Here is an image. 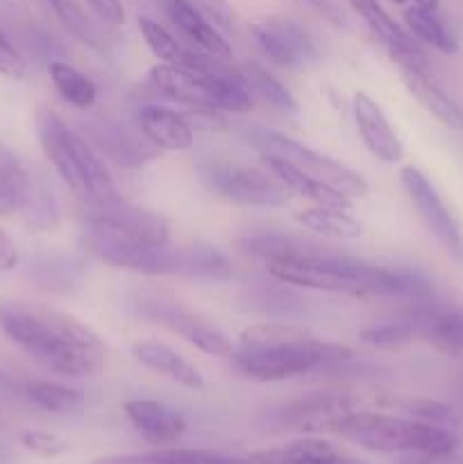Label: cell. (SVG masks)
<instances>
[{"mask_svg": "<svg viewBox=\"0 0 463 464\" xmlns=\"http://www.w3.org/2000/svg\"><path fill=\"white\" fill-rule=\"evenodd\" d=\"M0 331L50 374L89 379L104 367L100 335L57 308L0 299Z\"/></svg>", "mask_w": 463, "mask_h": 464, "instance_id": "obj_1", "label": "cell"}, {"mask_svg": "<svg viewBox=\"0 0 463 464\" xmlns=\"http://www.w3.org/2000/svg\"><path fill=\"white\" fill-rule=\"evenodd\" d=\"M268 275L300 288L343 293L352 297H411L425 302L431 297L429 281L404 267H384L309 245L302 254L280 261H266Z\"/></svg>", "mask_w": 463, "mask_h": 464, "instance_id": "obj_2", "label": "cell"}, {"mask_svg": "<svg viewBox=\"0 0 463 464\" xmlns=\"http://www.w3.org/2000/svg\"><path fill=\"white\" fill-rule=\"evenodd\" d=\"M82 245L98 261L113 267L141 272L150 276H184V279H232V266L212 245H139L130 240L113 238L100 231L82 227Z\"/></svg>", "mask_w": 463, "mask_h": 464, "instance_id": "obj_3", "label": "cell"}, {"mask_svg": "<svg viewBox=\"0 0 463 464\" xmlns=\"http://www.w3.org/2000/svg\"><path fill=\"white\" fill-rule=\"evenodd\" d=\"M340 438L377 453H438L458 447L454 430L386 412L354 411L339 429Z\"/></svg>", "mask_w": 463, "mask_h": 464, "instance_id": "obj_4", "label": "cell"}, {"mask_svg": "<svg viewBox=\"0 0 463 464\" xmlns=\"http://www.w3.org/2000/svg\"><path fill=\"white\" fill-rule=\"evenodd\" d=\"M236 370L254 381H286L304 376L320 367L336 365L352 358L343 344L318 340L313 335L298 343L272 344V347H239L232 352Z\"/></svg>", "mask_w": 463, "mask_h": 464, "instance_id": "obj_5", "label": "cell"}, {"mask_svg": "<svg viewBox=\"0 0 463 464\" xmlns=\"http://www.w3.org/2000/svg\"><path fill=\"white\" fill-rule=\"evenodd\" d=\"M243 134L248 143L257 148L261 154H272V157L284 159L293 168L307 172L313 179L334 186V188H339L348 198H366L368 190H370L368 181L357 170L336 161V159L327 157V154L316 152V150L300 143V140L280 134V131L266 130V127H245Z\"/></svg>", "mask_w": 463, "mask_h": 464, "instance_id": "obj_6", "label": "cell"}, {"mask_svg": "<svg viewBox=\"0 0 463 464\" xmlns=\"http://www.w3.org/2000/svg\"><path fill=\"white\" fill-rule=\"evenodd\" d=\"M195 170L209 193L230 204L272 208L291 199L289 186L281 184L271 170L218 159L202 161Z\"/></svg>", "mask_w": 463, "mask_h": 464, "instance_id": "obj_7", "label": "cell"}, {"mask_svg": "<svg viewBox=\"0 0 463 464\" xmlns=\"http://www.w3.org/2000/svg\"><path fill=\"white\" fill-rule=\"evenodd\" d=\"M130 306L134 308L136 315L180 335L182 340H186L209 356H232V352H234L230 338L218 326L186 308L172 295L162 293V290L159 293L157 290H141L132 297Z\"/></svg>", "mask_w": 463, "mask_h": 464, "instance_id": "obj_8", "label": "cell"}, {"mask_svg": "<svg viewBox=\"0 0 463 464\" xmlns=\"http://www.w3.org/2000/svg\"><path fill=\"white\" fill-rule=\"evenodd\" d=\"M82 227L139 245L171 243V227L166 218L139 204L127 202L121 195L107 202H84Z\"/></svg>", "mask_w": 463, "mask_h": 464, "instance_id": "obj_9", "label": "cell"}, {"mask_svg": "<svg viewBox=\"0 0 463 464\" xmlns=\"http://www.w3.org/2000/svg\"><path fill=\"white\" fill-rule=\"evenodd\" d=\"M399 179L431 236L448 249V254H452L457 261H463V231L429 177L416 166H404L399 170Z\"/></svg>", "mask_w": 463, "mask_h": 464, "instance_id": "obj_10", "label": "cell"}, {"mask_svg": "<svg viewBox=\"0 0 463 464\" xmlns=\"http://www.w3.org/2000/svg\"><path fill=\"white\" fill-rule=\"evenodd\" d=\"M357 411V403L348 394L316 392L295 399L275 412V424L291 433H339L343 421Z\"/></svg>", "mask_w": 463, "mask_h": 464, "instance_id": "obj_11", "label": "cell"}, {"mask_svg": "<svg viewBox=\"0 0 463 464\" xmlns=\"http://www.w3.org/2000/svg\"><path fill=\"white\" fill-rule=\"evenodd\" d=\"M252 36L271 62L284 68H307L318 59L313 36L289 18H263L252 25Z\"/></svg>", "mask_w": 463, "mask_h": 464, "instance_id": "obj_12", "label": "cell"}, {"mask_svg": "<svg viewBox=\"0 0 463 464\" xmlns=\"http://www.w3.org/2000/svg\"><path fill=\"white\" fill-rule=\"evenodd\" d=\"M350 7L366 21L372 34L381 41L386 53L390 54L399 68H418V71H427L429 68V59H427L422 44L407 30L399 25L384 7L379 0H348ZM429 72V71H427Z\"/></svg>", "mask_w": 463, "mask_h": 464, "instance_id": "obj_13", "label": "cell"}, {"mask_svg": "<svg viewBox=\"0 0 463 464\" xmlns=\"http://www.w3.org/2000/svg\"><path fill=\"white\" fill-rule=\"evenodd\" d=\"M36 131H39V143L44 148L45 159L53 163L57 175L62 177L64 184L84 202L86 186L82 177L80 161H77V134L50 109H41L36 116Z\"/></svg>", "mask_w": 463, "mask_h": 464, "instance_id": "obj_14", "label": "cell"}, {"mask_svg": "<svg viewBox=\"0 0 463 464\" xmlns=\"http://www.w3.org/2000/svg\"><path fill=\"white\" fill-rule=\"evenodd\" d=\"M86 143L98 154H104L113 163L123 168H139L145 161H153L157 157L159 148H154L145 134H136L134 130L121 121H109V118H95L86 127Z\"/></svg>", "mask_w": 463, "mask_h": 464, "instance_id": "obj_15", "label": "cell"}, {"mask_svg": "<svg viewBox=\"0 0 463 464\" xmlns=\"http://www.w3.org/2000/svg\"><path fill=\"white\" fill-rule=\"evenodd\" d=\"M352 111L357 131L361 136L363 145L368 148V152L384 163H398L402 159L404 148L398 131L393 130V125L386 118L384 109L370 95L359 91V93H354Z\"/></svg>", "mask_w": 463, "mask_h": 464, "instance_id": "obj_16", "label": "cell"}, {"mask_svg": "<svg viewBox=\"0 0 463 464\" xmlns=\"http://www.w3.org/2000/svg\"><path fill=\"white\" fill-rule=\"evenodd\" d=\"M416 317L420 340L429 343L436 352L449 358H458L463 353V311L457 306L420 302L411 311Z\"/></svg>", "mask_w": 463, "mask_h": 464, "instance_id": "obj_17", "label": "cell"}, {"mask_svg": "<svg viewBox=\"0 0 463 464\" xmlns=\"http://www.w3.org/2000/svg\"><path fill=\"white\" fill-rule=\"evenodd\" d=\"M125 415L136 433L154 447H163L186 433V420L177 411L153 399H132L125 403Z\"/></svg>", "mask_w": 463, "mask_h": 464, "instance_id": "obj_18", "label": "cell"}, {"mask_svg": "<svg viewBox=\"0 0 463 464\" xmlns=\"http://www.w3.org/2000/svg\"><path fill=\"white\" fill-rule=\"evenodd\" d=\"M254 464H368L345 449L320 438H302L281 447L250 453Z\"/></svg>", "mask_w": 463, "mask_h": 464, "instance_id": "obj_19", "label": "cell"}, {"mask_svg": "<svg viewBox=\"0 0 463 464\" xmlns=\"http://www.w3.org/2000/svg\"><path fill=\"white\" fill-rule=\"evenodd\" d=\"M162 7L172 25L189 39L193 48L202 50L204 54L213 59H222V62L232 57L230 44L222 39L221 32L200 14V9L191 0H162Z\"/></svg>", "mask_w": 463, "mask_h": 464, "instance_id": "obj_20", "label": "cell"}, {"mask_svg": "<svg viewBox=\"0 0 463 464\" xmlns=\"http://www.w3.org/2000/svg\"><path fill=\"white\" fill-rule=\"evenodd\" d=\"M139 130L159 150L184 152L193 145V127L184 113L162 104H145L139 111Z\"/></svg>", "mask_w": 463, "mask_h": 464, "instance_id": "obj_21", "label": "cell"}, {"mask_svg": "<svg viewBox=\"0 0 463 464\" xmlns=\"http://www.w3.org/2000/svg\"><path fill=\"white\" fill-rule=\"evenodd\" d=\"M132 356L141 365L148 367V370L157 372V374L166 376V379L175 381V383L184 385V388L200 390L204 385L198 367L189 358L182 356L180 352H175L168 344L159 343V340H136L132 344Z\"/></svg>", "mask_w": 463, "mask_h": 464, "instance_id": "obj_22", "label": "cell"}, {"mask_svg": "<svg viewBox=\"0 0 463 464\" xmlns=\"http://www.w3.org/2000/svg\"><path fill=\"white\" fill-rule=\"evenodd\" d=\"M263 163H266L268 170L277 177L284 186H289L291 193H298L302 198L311 199L316 207H331L340 208V211H352V202L345 193H340L334 186L325 184V181H318L313 177H309L307 172L298 170L291 163H286L284 159L272 157V154H261Z\"/></svg>", "mask_w": 463, "mask_h": 464, "instance_id": "obj_23", "label": "cell"}, {"mask_svg": "<svg viewBox=\"0 0 463 464\" xmlns=\"http://www.w3.org/2000/svg\"><path fill=\"white\" fill-rule=\"evenodd\" d=\"M404 86L409 93L427 109L434 118H438L445 127L454 131H463V109L436 84L427 71H418V68H399Z\"/></svg>", "mask_w": 463, "mask_h": 464, "instance_id": "obj_24", "label": "cell"}, {"mask_svg": "<svg viewBox=\"0 0 463 464\" xmlns=\"http://www.w3.org/2000/svg\"><path fill=\"white\" fill-rule=\"evenodd\" d=\"M91 464H254L250 458L225 456L202 449H157L148 453H127V456L98 458Z\"/></svg>", "mask_w": 463, "mask_h": 464, "instance_id": "obj_25", "label": "cell"}, {"mask_svg": "<svg viewBox=\"0 0 463 464\" xmlns=\"http://www.w3.org/2000/svg\"><path fill=\"white\" fill-rule=\"evenodd\" d=\"M404 25L407 30L416 36L420 44L429 45V48L438 50L443 54H454L458 50V41L445 18L440 16L438 9L429 7H409L404 12Z\"/></svg>", "mask_w": 463, "mask_h": 464, "instance_id": "obj_26", "label": "cell"}, {"mask_svg": "<svg viewBox=\"0 0 463 464\" xmlns=\"http://www.w3.org/2000/svg\"><path fill=\"white\" fill-rule=\"evenodd\" d=\"M32 179L34 177L18 161V157L0 145V216L21 211L30 195Z\"/></svg>", "mask_w": 463, "mask_h": 464, "instance_id": "obj_27", "label": "cell"}, {"mask_svg": "<svg viewBox=\"0 0 463 464\" xmlns=\"http://www.w3.org/2000/svg\"><path fill=\"white\" fill-rule=\"evenodd\" d=\"M298 225L304 229L313 231V234L331 236V238H345L352 240L363 234V225L350 211H340V208L331 207H311L304 211L295 213Z\"/></svg>", "mask_w": 463, "mask_h": 464, "instance_id": "obj_28", "label": "cell"}, {"mask_svg": "<svg viewBox=\"0 0 463 464\" xmlns=\"http://www.w3.org/2000/svg\"><path fill=\"white\" fill-rule=\"evenodd\" d=\"M48 75L53 80L57 93L71 107L80 109V111L91 109L95 104V100H98V89H95L94 80L86 77L82 71H77L75 66H71V63L50 62Z\"/></svg>", "mask_w": 463, "mask_h": 464, "instance_id": "obj_29", "label": "cell"}, {"mask_svg": "<svg viewBox=\"0 0 463 464\" xmlns=\"http://www.w3.org/2000/svg\"><path fill=\"white\" fill-rule=\"evenodd\" d=\"M23 394L36 408L53 412V415H68V412H75L84 403V394L80 390L50 383V381H27L23 385Z\"/></svg>", "mask_w": 463, "mask_h": 464, "instance_id": "obj_30", "label": "cell"}, {"mask_svg": "<svg viewBox=\"0 0 463 464\" xmlns=\"http://www.w3.org/2000/svg\"><path fill=\"white\" fill-rule=\"evenodd\" d=\"M241 72H243L250 91H254V93L261 95V98L266 100L271 107H275L277 111H281V113H298L300 111L295 95L291 93V91L286 89V86L281 84V82L277 80V77L272 75L266 66H261V63H257V62H250V63H245L243 71Z\"/></svg>", "mask_w": 463, "mask_h": 464, "instance_id": "obj_31", "label": "cell"}, {"mask_svg": "<svg viewBox=\"0 0 463 464\" xmlns=\"http://www.w3.org/2000/svg\"><path fill=\"white\" fill-rule=\"evenodd\" d=\"M50 5V9L54 12V16L62 21V25L71 32L75 39H80L82 44L89 45V48L100 50L104 45L103 30L98 27V23L86 14V9L82 7L77 0H45Z\"/></svg>", "mask_w": 463, "mask_h": 464, "instance_id": "obj_32", "label": "cell"}, {"mask_svg": "<svg viewBox=\"0 0 463 464\" xmlns=\"http://www.w3.org/2000/svg\"><path fill=\"white\" fill-rule=\"evenodd\" d=\"M359 340L372 349H399L420 340V329H418L416 317L409 311L399 320L368 326V329H363L359 334Z\"/></svg>", "mask_w": 463, "mask_h": 464, "instance_id": "obj_33", "label": "cell"}, {"mask_svg": "<svg viewBox=\"0 0 463 464\" xmlns=\"http://www.w3.org/2000/svg\"><path fill=\"white\" fill-rule=\"evenodd\" d=\"M390 406L399 408L413 420L427 421V424L440 426V429L454 430V433L463 424V417L457 408L448 406V403L431 401V399H395V401H390Z\"/></svg>", "mask_w": 463, "mask_h": 464, "instance_id": "obj_34", "label": "cell"}, {"mask_svg": "<svg viewBox=\"0 0 463 464\" xmlns=\"http://www.w3.org/2000/svg\"><path fill=\"white\" fill-rule=\"evenodd\" d=\"M139 30L141 36L145 39L148 44L150 53L163 63H172V66H184L186 57H189V50L171 34L163 25H159L157 21L148 16H141L139 18Z\"/></svg>", "mask_w": 463, "mask_h": 464, "instance_id": "obj_35", "label": "cell"}, {"mask_svg": "<svg viewBox=\"0 0 463 464\" xmlns=\"http://www.w3.org/2000/svg\"><path fill=\"white\" fill-rule=\"evenodd\" d=\"M309 335L311 334L302 326L284 324V322H263V324H254L241 331L239 347H272V344L298 343Z\"/></svg>", "mask_w": 463, "mask_h": 464, "instance_id": "obj_36", "label": "cell"}, {"mask_svg": "<svg viewBox=\"0 0 463 464\" xmlns=\"http://www.w3.org/2000/svg\"><path fill=\"white\" fill-rule=\"evenodd\" d=\"M21 213L25 216L27 225H32L34 229H53L59 222V208L53 193L36 179H32L30 195H27Z\"/></svg>", "mask_w": 463, "mask_h": 464, "instance_id": "obj_37", "label": "cell"}, {"mask_svg": "<svg viewBox=\"0 0 463 464\" xmlns=\"http://www.w3.org/2000/svg\"><path fill=\"white\" fill-rule=\"evenodd\" d=\"M21 444L27 451L44 458H57L68 449L64 440H59L57 435L44 433V430H25V433L21 435Z\"/></svg>", "mask_w": 463, "mask_h": 464, "instance_id": "obj_38", "label": "cell"}, {"mask_svg": "<svg viewBox=\"0 0 463 464\" xmlns=\"http://www.w3.org/2000/svg\"><path fill=\"white\" fill-rule=\"evenodd\" d=\"M25 59L18 53L16 45L12 44L5 30L0 27V75L12 77V80H23L25 77Z\"/></svg>", "mask_w": 463, "mask_h": 464, "instance_id": "obj_39", "label": "cell"}, {"mask_svg": "<svg viewBox=\"0 0 463 464\" xmlns=\"http://www.w3.org/2000/svg\"><path fill=\"white\" fill-rule=\"evenodd\" d=\"M86 3L109 25L118 27L125 23V9H123L121 0H86Z\"/></svg>", "mask_w": 463, "mask_h": 464, "instance_id": "obj_40", "label": "cell"}, {"mask_svg": "<svg viewBox=\"0 0 463 464\" xmlns=\"http://www.w3.org/2000/svg\"><path fill=\"white\" fill-rule=\"evenodd\" d=\"M402 464H463V451L457 447L438 453H411Z\"/></svg>", "mask_w": 463, "mask_h": 464, "instance_id": "obj_41", "label": "cell"}, {"mask_svg": "<svg viewBox=\"0 0 463 464\" xmlns=\"http://www.w3.org/2000/svg\"><path fill=\"white\" fill-rule=\"evenodd\" d=\"M18 266V247L3 229H0V272H12Z\"/></svg>", "mask_w": 463, "mask_h": 464, "instance_id": "obj_42", "label": "cell"}, {"mask_svg": "<svg viewBox=\"0 0 463 464\" xmlns=\"http://www.w3.org/2000/svg\"><path fill=\"white\" fill-rule=\"evenodd\" d=\"M307 3L311 5V7H316L318 12H320L322 16L331 23V25H336V27L343 25V16H340V12H339V7H336L334 0H307Z\"/></svg>", "mask_w": 463, "mask_h": 464, "instance_id": "obj_43", "label": "cell"}, {"mask_svg": "<svg viewBox=\"0 0 463 464\" xmlns=\"http://www.w3.org/2000/svg\"><path fill=\"white\" fill-rule=\"evenodd\" d=\"M413 5H418V7L438 9V0H413Z\"/></svg>", "mask_w": 463, "mask_h": 464, "instance_id": "obj_44", "label": "cell"}, {"mask_svg": "<svg viewBox=\"0 0 463 464\" xmlns=\"http://www.w3.org/2000/svg\"><path fill=\"white\" fill-rule=\"evenodd\" d=\"M0 464H12V458H9V453L3 447H0Z\"/></svg>", "mask_w": 463, "mask_h": 464, "instance_id": "obj_45", "label": "cell"}, {"mask_svg": "<svg viewBox=\"0 0 463 464\" xmlns=\"http://www.w3.org/2000/svg\"><path fill=\"white\" fill-rule=\"evenodd\" d=\"M212 3H216V7H218V9H222V12H225V9H227L225 0H212Z\"/></svg>", "mask_w": 463, "mask_h": 464, "instance_id": "obj_46", "label": "cell"}, {"mask_svg": "<svg viewBox=\"0 0 463 464\" xmlns=\"http://www.w3.org/2000/svg\"><path fill=\"white\" fill-rule=\"evenodd\" d=\"M389 3H395V5H402L404 0H389Z\"/></svg>", "mask_w": 463, "mask_h": 464, "instance_id": "obj_47", "label": "cell"}]
</instances>
